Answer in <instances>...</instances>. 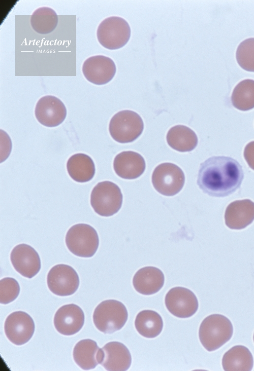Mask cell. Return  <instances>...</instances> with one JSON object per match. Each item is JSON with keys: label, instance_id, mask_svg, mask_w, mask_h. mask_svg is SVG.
Segmentation results:
<instances>
[{"label": "cell", "instance_id": "cell-1", "mask_svg": "<svg viewBox=\"0 0 254 371\" xmlns=\"http://www.w3.org/2000/svg\"><path fill=\"white\" fill-rule=\"evenodd\" d=\"M244 178L240 164L232 158L214 156L201 164L197 184L213 197L227 196L238 189Z\"/></svg>", "mask_w": 254, "mask_h": 371}, {"label": "cell", "instance_id": "cell-2", "mask_svg": "<svg viewBox=\"0 0 254 371\" xmlns=\"http://www.w3.org/2000/svg\"><path fill=\"white\" fill-rule=\"evenodd\" d=\"M233 333L230 319L219 314L210 315L203 319L199 329V338L206 350L212 352L228 342Z\"/></svg>", "mask_w": 254, "mask_h": 371}, {"label": "cell", "instance_id": "cell-3", "mask_svg": "<svg viewBox=\"0 0 254 371\" xmlns=\"http://www.w3.org/2000/svg\"><path fill=\"white\" fill-rule=\"evenodd\" d=\"M128 318L125 306L115 300H107L100 303L95 308L93 322L97 328L104 333L111 334L120 330Z\"/></svg>", "mask_w": 254, "mask_h": 371}, {"label": "cell", "instance_id": "cell-4", "mask_svg": "<svg viewBox=\"0 0 254 371\" xmlns=\"http://www.w3.org/2000/svg\"><path fill=\"white\" fill-rule=\"evenodd\" d=\"M65 242L68 249L74 255L82 257H92L99 245L96 230L90 225L78 224L68 231Z\"/></svg>", "mask_w": 254, "mask_h": 371}, {"label": "cell", "instance_id": "cell-5", "mask_svg": "<svg viewBox=\"0 0 254 371\" xmlns=\"http://www.w3.org/2000/svg\"><path fill=\"white\" fill-rule=\"evenodd\" d=\"M123 196L119 187L110 181L99 182L92 189L90 204L94 211L102 216L116 213L122 204Z\"/></svg>", "mask_w": 254, "mask_h": 371}, {"label": "cell", "instance_id": "cell-6", "mask_svg": "<svg viewBox=\"0 0 254 371\" xmlns=\"http://www.w3.org/2000/svg\"><path fill=\"white\" fill-rule=\"evenodd\" d=\"M143 121L137 113L130 110H121L111 118L109 130L115 141L122 143L131 142L142 133Z\"/></svg>", "mask_w": 254, "mask_h": 371}, {"label": "cell", "instance_id": "cell-7", "mask_svg": "<svg viewBox=\"0 0 254 371\" xmlns=\"http://www.w3.org/2000/svg\"><path fill=\"white\" fill-rule=\"evenodd\" d=\"M131 33L130 26L125 19L111 16L100 23L97 36L103 47L109 50H116L123 47L128 42Z\"/></svg>", "mask_w": 254, "mask_h": 371}, {"label": "cell", "instance_id": "cell-8", "mask_svg": "<svg viewBox=\"0 0 254 371\" xmlns=\"http://www.w3.org/2000/svg\"><path fill=\"white\" fill-rule=\"evenodd\" d=\"M185 181L183 171L176 165L164 163L158 165L152 175L154 189L160 194L172 196L182 189Z\"/></svg>", "mask_w": 254, "mask_h": 371}, {"label": "cell", "instance_id": "cell-9", "mask_svg": "<svg viewBox=\"0 0 254 371\" xmlns=\"http://www.w3.org/2000/svg\"><path fill=\"white\" fill-rule=\"evenodd\" d=\"M79 278L75 269L66 264H58L49 271L47 283L49 290L59 296L74 294L79 286Z\"/></svg>", "mask_w": 254, "mask_h": 371}, {"label": "cell", "instance_id": "cell-10", "mask_svg": "<svg viewBox=\"0 0 254 371\" xmlns=\"http://www.w3.org/2000/svg\"><path fill=\"white\" fill-rule=\"evenodd\" d=\"M165 303L167 309L173 315L181 318L192 316L199 307L195 293L188 288L180 286L173 287L168 291Z\"/></svg>", "mask_w": 254, "mask_h": 371}, {"label": "cell", "instance_id": "cell-11", "mask_svg": "<svg viewBox=\"0 0 254 371\" xmlns=\"http://www.w3.org/2000/svg\"><path fill=\"white\" fill-rule=\"evenodd\" d=\"M34 321L27 313L18 311L11 313L4 324L5 335L8 340L16 345H22L28 342L35 331Z\"/></svg>", "mask_w": 254, "mask_h": 371}, {"label": "cell", "instance_id": "cell-12", "mask_svg": "<svg viewBox=\"0 0 254 371\" xmlns=\"http://www.w3.org/2000/svg\"><path fill=\"white\" fill-rule=\"evenodd\" d=\"M116 65L112 59L103 55L91 56L82 65V71L85 79L97 85H104L113 78Z\"/></svg>", "mask_w": 254, "mask_h": 371}, {"label": "cell", "instance_id": "cell-13", "mask_svg": "<svg viewBox=\"0 0 254 371\" xmlns=\"http://www.w3.org/2000/svg\"><path fill=\"white\" fill-rule=\"evenodd\" d=\"M35 114L40 124L46 127H54L64 122L67 116V109L58 98L46 95L38 101Z\"/></svg>", "mask_w": 254, "mask_h": 371}, {"label": "cell", "instance_id": "cell-14", "mask_svg": "<svg viewBox=\"0 0 254 371\" xmlns=\"http://www.w3.org/2000/svg\"><path fill=\"white\" fill-rule=\"evenodd\" d=\"M11 263L20 275L30 279L37 275L41 267V263L37 251L26 244L15 246L10 254Z\"/></svg>", "mask_w": 254, "mask_h": 371}, {"label": "cell", "instance_id": "cell-15", "mask_svg": "<svg viewBox=\"0 0 254 371\" xmlns=\"http://www.w3.org/2000/svg\"><path fill=\"white\" fill-rule=\"evenodd\" d=\"M84 314L77 305L70 304L60 307L53 319L56 330L65 336H72L80 330L84 323Z\"/></svg>", "mask_w": 254, "mask_h": 371}, {"label": "cell", "instance_id": "cell-16", "mask_svg": "<svg viewBox=\"0 0 254 371\" xmlns=\"http://www.w3.org/2000/svg\"><path fill=\"white\" fill-rule=\"evenodd\" d=\"M101 365L109 371H125L131 364L132 357L128 348L119 342H110L102 348Z\"/></svg>", "mask_w": 254, "mask_h": 371}, {"label": "cell", "instance_id": "cell-17", "mask_svg": "<svg viewBox=\"0 0 254 371\" xmlns=\"http://www.w3.org/2000/svg\"><path fill=\"white\" fill-rule=\"evenodd\" d=\"M225 219L231 229L245 228L254 220V202L249 199L232 202L226 209Z\"/></svg>", "mask_w": 254, "mask_h": 371}, {"label": "cell", "instance_id": "cell-18", "mask_svg": "<svg viewBox=\"0 0 254 371\" xmlns=\"http://www.w3.org/2000/svg\"><path fill=\"white\" fill-rule=\"evenodd\" d=\"M145 166L143 157L139 153L132 151L118 154L113 162V168L117 175L127 179L139 177L144 172Z\"/></svg>", "mask_w": 254, "mask_h": 371}, {"label": "cell", "instance_id": "cell-19", "mask_svg": "<svg viewBox=\"0 0 254 371\" xmlns=\"http://www.w3.org/2000/svg\"><path fill=\"white\" fill-rule=\"evenodd\" d=\"M165 277L157 268L145 267L139 269L134 275L133 284L135 289L143 295H151L158 292L163 286Z\"/></svg>", "mask_w": 254, "mask_h": 371}, {"label": "cell", "instance_id": "cell-20", "mask_svg": "<svg viewBox=\"0 0 254 371\" xmlns=\"http://www.w3.org/2000/svg\"><path fill=\"white\" fill-rule=\"evenodd\" d=\"M103 356L102 348L96 341L84 339L79 341L75 346L73 356L76 363L83 370L94 368L101 364Z\"/></svg>", "mask_w": 254, "mask_h": 371}, {"label": "cell", "instance_id": "cell-21", "mask_svg": "<svg viewBox=\"0 0 254 371\" xmlns=\"http://www.w3.org/2000/svg\"><path fill=\"white\" fill-rule=\"evenodd\" d=\"M221 363L226 371H250L253 366V358L247 347L236 345L224 354Z\"/></svg>", "mask_w": 254, "mask_h": 371}, {"label": "cell", "instance_id": "cell-22", "mask_svg": "<svg viewBox=\"0 0 254 371\" xmlns=\"http://www.w3.org/2000/svg\"><path fill=\"white\" fill-rule=\"evenodd\" d=\"M67 169L70 177L78 182H86L93 177L95 166L92 159L87 155L78 153L71 156L67 163Z\"/></svg>", "mask_w": 254, "mask_h": 371}, {"label": "cell", "instance_id": "cell-23", "mask_svg": "<svg viewBox=\"0 0 254 371\" xmlns=\"http://www.w3.org/2000/svg\"><path fill=\"white\" fill-rule=\"evenodd\" d=\"M167 141L172 149L186 152L192 151L196 147L198 137L190 128L184 125H176L169 130Z\"/></svg>", "mask_w": 254, "mask_h": 371}, {"label": "cell", "instance_id": "cell-24", "mask_svg": "<svg viewBox=\"0 0 254 371\" xmlns=\"http://www.w3.org/2000/svg\"><path fill=\"white\" fill-rule=\"evenodd\" d=\"M136 330L143 337L154 338L158 336L163 328V321L156 312L144 310L137 315L135 320Z\"/></svg>", "mask_w": 254, "mask_h": 371}, {"label": "cell", "instance_id": "cell-25", "mask_svg": "<svg viewBox=\"0 0 254 371\" xmlns=\"http://www.w3.org/2000/svg\"><path fill=\"white\" fill-rule=\"evenodd\" d=\"M58 18L52 9L43 7L36 9L32 14L30 22L33 29L37 33L46 34L52 32L56 27Z\"/></svg>", "mask_w": 254, "mask_h": 371}, {"label": "cell", "instance_id": "cell-26", "mask_svg": "<svg viewBox=\"0 0 254 371\" xmlns=\"http://www.w3.org/2000/svg\"><path fill=\"white\" fill-rule=\"evenodd\" d=\"M231 101L233 105L240 110L254 108V80L246 79L240 82L233 91Z\"/></svg>", "mask_w": 254, "mask_h": 371}, {"label": "cell", "instance_id": "cell-27", "mask_svg": "<svg viewBox=\"0 0 254 371\" xmlns=\"http://www.w3.org/2000/svg\"><path fill=\"white\" fill-rule=\"evenodd\" d=\"M236 60L243 69L254 72V38L242 41L237 47Z\"/></svg>", "mask_w": 254, "mask_h": 371}, {"label": "cell", "instance_id": "cell-28", "mask_svg": "<svg viewBox=\"0 0 254 371\" xmlns=\"http://www.w3.org/2000/svg\"><path fill=\"white\" fill-rule=\"evenodd\" d=\"M20 292L17 281L12 277H5L0 280V303L8 304L14 301Z\"/></svg>", "mask_w": 254, "mask_h": 371}, {"label": "cell", "instance_id": "cell-29", "mask_svg": "<svg viewBox=\"0 0 254 371\" xmlns=\"http://www.w3.org/2000/svg\"><path fill=\"white\" fill-rule=\"evenodd\" d=\"M244 157L250 168L254 170V141L249 142L245 146Z\"/></svg>", "mask_w": 254, "mask_h": 371}, {"label": "cell", "instance_id": "cell-30", "mask_svg": "<svg viewBox=\"0 0 254 371\" xmlns=\"http://www.w3.org/2000/svg\"><path fill=\"white\" fill-rule=\"evenodd\" d=\"M253 342H254V333H253Z\"/></svg>", "mask_w": 254, "mask_h": 371}]
</instances>
